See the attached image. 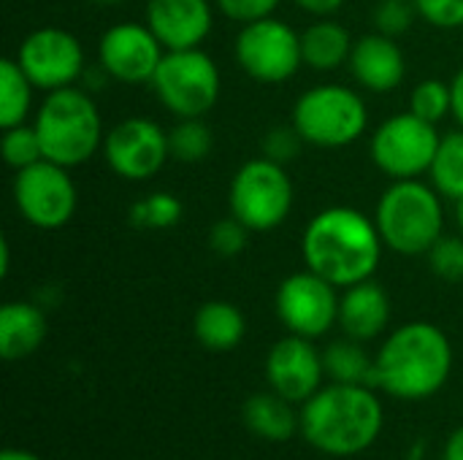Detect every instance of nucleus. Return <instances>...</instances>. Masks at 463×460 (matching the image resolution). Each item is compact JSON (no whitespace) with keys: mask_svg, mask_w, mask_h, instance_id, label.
<instances>
[{"mask_svg":"<svg viewBox=\"0 0 463 460\" xmlns=\"http://www.w3.org/2000/svg\"><path fill=\"white\" fill-rule=\"evenodd\" d=\"M214 3L228 19L241 22V24L271 16V11L279 5V0H214Z\"/></svg>","mask_w":463,"mask_h":460,"instance_id":"36","label":"nucleus"},{"mask_svg":"<svg viewBox=\"0 0 463 460\" xmlns=\"http://www.w3.org/2000/svg\"><path fill=\"white\" fill-rule=\"evenodd\" d=\"M0 460H43V458H38V455H35V453H30V450L5 447V450H3V455H0Z\"/></svg>","mask_w":463,"mask_h":460,"instance_id":"40","label":"nucleus"},{"mask_svg":"<svg viewBox=\"0 0 463 460\" xmlns=\"http://www.w3.org/2000/svg\"><path fill=\"white\" fill-rule=\"evenodd\" d=\"M103 155L109 168L130 182H144L155 176L168 152V130L144 117H130L114 125L103 138Z\"/></svg>","mask_w":463,"mask_h":460,"instance_id":"13","label":"nucleus"},{"mask_svg":"<svg viewBox=\"0 0 463 460\" xmlns=\"http://www.w3.org/2000/svg\"><path fill=\"white\" fill-rule=\"evenodd\" d=\"M369 111L358 92L342 84H320L304 92L293 108V125L312 146L339 149L366 133Z\"/></svg>","mask_w":463,"mask_h":460,"instance_id":"6","label":"nucleus"},{"mask_svg":"<svg viewBox=\"0 0 463 460\" xmlns=\"http://www.w3.org/2000/svg\"><path fill=\"white\" fill-rule=\"evenodd\" d=\"M266 380L269 388L290 404L309 401L326 380L323 352L304 336H285L279 339L266 358Z\"/></svg>","mask_w":463,"mask_h":460,"instance_id":"16","label":"nucleus"},{"mask_svg":"<svg viewBox=\"0 0 463 460\" xmlns=\"http://www.w3.org/2000/svg\"><path fill=\"white\" fill-rule=\"evenodd\" d=\"M431 182L437 192L458 201L463 198V130L448 133L439 141L437 157L431 163Z\"/></svg>","mask_w":463,"mask_h":460,"instance_id":"27","label":"nucleus"},{"mask_svg":"<svg viewBox=\"0 0 463 460\" xmlns=\"http://www.w3.org/2000/svg\"><path fill=\"white\" fill-rule=\"evenodd\" d=\"M274 304L282 325L304 339H320L334 328V323H339L336 285H331L312 268L290 274L279 285Z\"/></svg>","mask_w":463,"mask_h":460,"instance_id":"12","label":"nucleus"},{"mask_svg":"<svg viewBox=\"0 0 463 460\" xmlns=\"http://www.w3.org/2000/svg\"><path fill=\"white\" fill-rule=\"evenodd\" d=\"M35 130L41 138L43 157L73 168L90 160L98 146H103V125L95 100L71 87L52 89L35 114Z\"/></svg>","mask_w":463,"mask_h":460,"instance_id":"4","label":"nucleus"},{"mask_svg":"<svg viewBox=\"0 0 463 460\" xmlns=\"http://www.w3.org/2000/svg\"><path fill=\"white\" fill-rule=\"evenodd\" d=\"M14 201L19 214L41 230L62 228L76 211V184L65 165L52 160H38L14 179Z\"/></svg>","mask_w":463,"mask_h":460,"instance_id":"11","label":"nucleus"},{"mask_svg":"<svg viewBox=\"0 0 463 460\" xmlns=\"http://www.w3.org/2000/svg\"><path fill=\"white\" fill-rule=\"evenodd\" d=\"M323 363L331 382L374 388V358L364 350V342H355L350 336L331 342L323 352Z\"/></svg>","mask_w":463,"mask_h":460,"instance_id":"24","label":"nucleus"},{"mask_svg":"<svg viewBox=\"0 0 463 460\" xmlns=\"http://www.w3.org/2000/svg\"><path fill=\"white\" fill-rule=\"evenodd\" d=\"M374 222L383 244L393 252L429 255L445 225L437 187H429L418 179H396L383 192Z\"/></svg>","mask_w":463,"mask_h":460,"instance_id":"5","label":"nucleus"},{"mask_svg":"<svg viewBox=\"0 0 463 460\" xmlns=\"http://www.w3.org/2000/svg\"><path fill=\"white\" fill-rule=\"evenodd\" d=\"M193 331H195V339L201 342V347H206L212 352H228L241 344V339L247 333V323H244V314L239 312V306H233L228 301H206L195 312Z\"/></svg>","mask_w":463,"mask_h":460,"instance_id":"22","label":"nucleus"},{"mask_svg":"<svg viewBox=\"0 0 463 460\" xmlns=\"http://www.w3.org/2000/svg\"><path fill=\"white\" fill-rule=\"evenodd\" d=\"M296 3H298L304 11H309V14L328 16V14H334V11H339L345 0H296Z\"/></svg>","mask_w":463,"mask_h":460,"instance_id":"37","label":"nucleus"},{"mask_svg":"<svg viewBox=\"0 0 463 460\" xmlns=\"http://www.w3.org/2000/svg\"><path fill=\"white\" fill-rule=\"evenodd\" d=\"M0 152H3V160L22 171L38 160H43V149H41V138H38V130L35 125H14L3 133V141H0Z\"/></svg>","mask_w":463,"mask_h":460,"instance_id":"30","label":"nucleus"},{"mask_svg":"<svg viewBox=\"0 0 463 460\" xmlns=\"http://www.w3.org/2000/svg\"><path fill=\"white\" fill-rule=\"evenodd\" d=\"M46 339V314L27 301H11L0 309V355L22 361L33 355Z\"/></svg>","mask_w":463,"mask_h":460,"instance_id":"20","label":"nucleus"},{"mask_svg":"<svg viewBox=\"0 0 463 460\" xmlns=\"http://www.w3.org/2000/svg\"><path fill=\"white\" fill-rule=\"evenodd\" d=\"M163 43L149 30V24L122 22L109 27L98 43L100 70L125 84H144L155 79L163 60Z\"/></svg>","mask_w":463,"mask_h":460,"instance_id":"15","label":"nucleus"},{"mask_svg":"<svg viewBox=\"0 0 463 460\" xmlns=\"http://www.w3.org/2000/svg\"><path fill=\"white\" fill-rule=\"evenodd\" d=\"M301 144H307V141L301 138L296 125H277L263 138V157L285 165V163L296 160V155L301 152Z\"/></svg>","mask_w":463,"mask_h":460,"instance_id":"34","label":"nucleus"},{"mask_svg":"<svg viewBox=\"0 0 463 460\" xmlns=\"http://www.w3.org/2000/svg\"><path fill=\"white\" fill-rule=\"evenodd\" d=\"M350 70L355 81L369 92H391L404 81L407 62L391 35L372 33L353 43Z\"/></svg>","mask_w":463,"mask_h":460,"instance_id":"18","label":"nucleus"},{"mask_svg":"<svg viewBox=\"0 0 463 460\" xmlns=\"http://www.w3.org/2000/svg\"><path fill=\"white\" fill-rule=\"evenodd\" d=\"M391 323V298L383 285L366 279L345 287L339 296V328L355 342H372L385 333Z\"/></svg>","mask_w":463,"mask_h":460,"instance_id":"19","label":"nucleus"},{"mask_svg":"<svg viewBox=\"0 0 463 460\" xmlns=\"http://www.w3.org/2000/svg\"><path fill=\"white\" fill-rule=\"evenodd\" d=\"M301 54L312 70H336L339 65L350 62L353 38L339 22L323 19L301 33Z\"/></svg>","mask_w":463,"mask_h":460,"instance_id":"23","label":"nucleus"},{"mask_svg":"<svg viewBox=\"0 0 463 460\" xmlns=\"http://www.w3.org/2000/svg\"><path fill=\"white\" fill-rule=\"evenodd\" d=\"M241 418L247 431L263 442H288L301 431V418L293 412V404L274 390L250 396L241 407Z\"/></svg>","mask_w":463,"mask_h":460,"instance_id":"21","label":"nucleus"},{"mask_svg":"<svg viewBox=\"0 0 463 460\" xmlns=\"http://www.w3.org/2000/svg\"><path fill=\"white\" fill-rule=\"evenodd\" d=\"M16 62L33 81V87L52 92L71 87L81 76L84 52L76 35H71L68 30L41 27L22 41Z\"/></svg>","mask_w":463,"mask_h":460,"instance_id":"14","label":"nucleus"},{"mask_svg":"<svg viewBox=\"0 0 463 460\" xmlns=\"http://www.w3.org/2000/svg\"><path fill=\"white\" fill-rule=\"evenodd\" d=\"M415 8L429 24L439 30L463 27V0H415Z\"/></svg>","mask_w":463,"mask_h":460,"instance_id":"35","label":"nucleus"},{"mask_svg":"<svg viewBox=\"0 0 463 460\" xmlns=\"http://www.w3.org/2000/svg\"><path fill=\"white\" fill-rule=\"evenodd\" d=\"M453 371V344L431 323L396 328L374 355V388L402 401L437 396Z\"/></svg>","mask_w":463,"mask_h":460,"instance_id":"3","label":"nucleus"},{"mask_svg":"<svg viewBox=\"0 0 463 460\" xmlns=\"http://www.w3.org/2000/svg\"><path fill=\"white\" fill-rule=\"evenodd\" d=\"M247 241H250V228L241 220H236L233 214L225 220H217L209 228V247H212V252H217L222 258H233V255L244 252Z\"/></svg>","mask_w":463,"mask_h":460,"instance_id":"32","label":"nucleus"},{"mask_svg":"<svg viewBox=\"0 0 463 460\" xmlns=\"http://www.w3.org/2000/svg\"><path fill=\"white\" fill-rule=\"evenodd\" d=\"M228 203L231 214L250 230L266 233L279 228L293 209V184L285 165L269 157L244 163L231 182Z\"/></svg>","mask_w":463,"mask_h":460,"instance_id":"7","label":"nucleus"},{"mask_svg":"<svg viewBox=\"0 0 463 460\" xmlns=\"http://www.w3.org/2000/svg\"><path fill=\"white\" fill-rule=\"evenodd\" d=\"M182 201L171 192H152L141 201H136L128 211V220L133 228L141 230H165L174 228L182 220Z\"/></svg>","mask_w":463,"mask_h":460,"instance_id":"28","label":"nucleus"},{"mask_svg":"<svg viewBox=\"0 0 463 460\" xmlns=\"http://www.w3.org/2000/svg\"><path fill=\"white\" fill-rule=\"evenodd\" d=\"M301 437L328 458L364 455L383 434L385 412L369 385H323L301 404Z\"/></svg>","mask_w":463,"mask_h":460,"instance_id":"1","label":"nucleus"},{"mask_svg":"<svg viewBox=\"0 0 463 460\" xmlns=\"http://www.w3.org/2000/svg\"><path fill=\"white\" fill-rule=\"evenodd\" d=\"M429 266L445 282H463V236H439L429 249Z\"/></svg>","mask_w":463,"mask_h":460,"instance_id":"31","label":"nucleus"},{"mask_svg":"<svg viewBox=\"0 0 463 460\" xmlns=\"http://www.w3.org/2000/svg\"><path fill=\"white\" fill-rule=\"evenodd\" d=\"M415 14H418L415 0H380L374 8L377 33L396 38L410 30V24L415 22Z\"/></svg>","mask_w":463,"mask_h":460,"instance_id":"33","label":"nucleus"},{"mask_svg":"<svg viewBox=\"0 0 463 460\" xmlns=\"http://www.w3.org/2000/svg\"><path fill=\"white\" fill-rule=\"evenodd\" d=\"M442 460H463V426L458 428V431H453V434H450V439L445 442Z\"/></svg>","mask_w":463,"mask_h":460,"instance_id":"39","label":"nucleus"},{"mask_svg":"<svg viewBox=\"0 0 463 460\" xmlns=\"http://www.w3.org/2000/svg\"><path fill=\"white\" fill-rule=\"evenodd\" d=\"M439 133L431 122L415 117L412 111L385 119L372 136L374 165L396 179H415L431 171L439 149Z\"/></svg>","mask_w":463,"mask_h":460,"instance_id":"9","label":"nucleus"},{"mask_svg":"<svg viewBox=\"0 0 463 460\" xmlns=\"http://www.w3.org/2000/svg\"><path fill=\"white\" fill-rule=\"evenodd\" d=\"M92 3H98V5H119L125 0H92Z\"/></svg>","mask_w":463,"mask_h":460,"instance_id":"42","label":"nucleus"},{"mask_svg":"<svg viewBox=\"0 0 463 460\" xmlns=\"http://www.w3.org/2000/svg\"><path fill=\"white\" fill-rule=\"evenodd\" d=\"M307 268L336 287L372 279L383 255L377 222L350 206H331L309 220L301 239Z\"/></svg>","mask_w":463,"mask_h":460,"instance_id":"2","label":"nucleus"},{"mask_svg":"<svg viewBox=\"0 0 463 460\" xmlns=\"http://www.w3.org/2000/svg\"><path fill=\"white\" fill-rule=\"evenodd\" d=\"M152 87L160 103L174 111L179 119L184 117H203L214 108L220 98V70L206 52L195 49H176L165 52Z\"/></svg>","mask_w":463,"mask_h":460,"instance_id":"8","label":"nucleus"},{"mask_svg":"<svg viewBox=\"0 0 463 460\" xmlns=\"http://www.w3.org/2000/svg\"><path fill=\"white\" fill-rule=\"evenodd\" d=\"M450 89H453V117L458 119L463 130V68L456 73V79L450 81Z\"/></svg>","mask_w":463,"mask_h":460,"instance_id":"38","label":"nucleus"},{"mask_svg":"<svg viewBox=\"0 0 463 460\" xmlns=\"http://www.w3.org/2000/svg\"><path fill=\"white\" fill-rule=\"evenodd\" d=\"M236 60L255 81H288L304 62L301 35L290 24L271 16L247 22L236 35Z\"/></svg>","mask_w":463,"mask_h":460,"instance_id":"10","label":"nucleus"},{"mask_svg":"<svg viewBox=\"0 0 463 460\" xmlns=\"http://www.w3.org/2000/svg\"><path fill=\"white\" fill-rule=\"evenodd\" d=\"M456 217H458V228H461V236H463V198L456 201Z\"/></svg>","mask_w":463,"mask_h":460,"instance_id":"41","label":"nucleus"},{"mask_svg":"<svg viewBox=\"0 0 463 460\" xmlns=\"http://www.w3.org/2000/svg\"><path fill=\"white\" fill-rule=\"evenodd\" d=\"M214 149V133L203 117H184L168 130V152L179 163H201Z\"/></svg>","mask_w":463,"mask_h":460,"instance_id":"26","label":"nucleus"},{"mask_svg":"<svg viewBox=\"0 0 463 460\" xmlns=\"http://www.w3.org/2000/svg\"><path fill=\"white\" fill-rule=\"evenodd\" d=\"M146 24L165 52L195 49L212 30L209 0H146Z\"/></svg>","mask_w":463,"mask_h":460,"instance_id":"17","label":"nucleus"},{"mask_svg":"<svg viewBox=\"0 0 463 460\" xmlns=\"http://www.w3.org/2000/svg\"><path fill=\"white\" fill-rule=\"evenodd\" d=\"M33 81L19 68L16 60L0 62V127L8 130L22 125L33 103Z\"/></svg>","mask_w":463,"mask_h":460,"instance_id":"25","label":"nucleus"},{"mask_svg":"<svg viewBox=\"0 0 463 460\" xmlns=\"http://www.w3.org/2000/svg\"><path fill=\"white\" fill-rule=\"evenodd\" d=\"M410 111L431 125H437L439 119H445L448 114H453V89L450 84L439 81V79H426L412 89L410 98Z\"/></svg>","mask_w":463,"mask_h":460,"instance_id":"29","label":"nucleus"}]
</instances>
